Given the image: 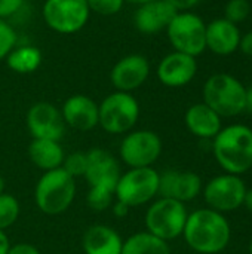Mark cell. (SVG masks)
<instances>
[{"instance_id":"obj_1","label":"cell","mask_w":252,"mask_h":254,"mask_svg":"<svg viewBox=\"0 0 252 254\" xmlns=\"http://www.w3.org/2000/svg\"><path fill=\"white\" fill-rule=\"evenodd\" d=\"M181 237L196 253L218 254L227 249L232 240V228L223 213L199 208L189 214Z\"/></svg>"},{"instance_id":"obj_2","label":"cell","mask_w":252,"mask_h":254,"mask_svg":"<svg viewBox=\"0 0 252 254\" xmlns=\"http://www.w3.org/2000/svg\"><path fill=\"white\" fill-rule=\"evenodd\" d=\"M212 153L217 164L227 173L242 176L252 168V129L233 124L212 138Z\"/></svg>"},{"instance_id":"obj_3","label":"cell","mask_w":252,"mask_h":254,"mask_svg":"<svg viewBox=\"0 0 252 254\" xmlns=\"http://www.w3.org/2000/svg\"><path fill=\"white\" fill-rule=\"evenodd\" d=\"M76 198V179L62 168L45 171L34 188V202L48 216L65 213Z\"/></svg>"},{"instance_id":"obj_4","label":"cell","mask_w":252,"mask_h":254,"mask_svg":"<svg viewBox=\"0 0 252 254\" xmlns=\"http://www.w3.org/2000/svg\"><path fill=\"white\" fill-rule=\"evenodd\" d=\"M203 103L221 118H233L247 109V88L232 74H212L203 85Z\"/></svg>"},{"instance_id":"obj_5","label":"cell","mask_w":252,"mask_h":254,"mask_svg":"<svg viewBox=\"0 0 252 254\" xmlns=\"http://www.w3.org/2000/svg\"><path fill=\"white\" fill-rule=\"evenodd\" d=\"M140 104L129 92L114 91L98 104V125L108 134H128L137 125Z\"/></svg>"},{"instance_id":"obj_6","label":"cell","mask_w":252,"mask_h":254,"mask_svg":"<svg viewBox=\"0 0 252 254\" xmlns=\"http://www.w3.org/2000/svg\"><path fill=\"white\" fill-rule=\"evenodd\" d=\"M187 217L186 204L159 196V199L153 201L146 211V231L156 238L169 243L183 235Z\"/></svg>"},{"instance_id":"obj_7","label":"cell","mask_w":252,"mask_h":254,"mask_svg":"<svg viewBox=\"0 0 252 254\" xmlns=\"http://www.w3.org/2000/svg\"><path fill=\"white\" fill-rule=\"evenodd\" d=\"M159 173L153 167L129 168L120 174L114 189V199L122 201L131 208L151 202L157 196Z\"/></svg>"},{"instance_id":"obj_8","label":"cell","mask_w":252,"mask_h":254,"mask_svg":"<svg viewBox=\"0 0 252 254\" xmlns=\"http://www.w3.org/2000/svg\"><path fill=\"white\" fill-rule=\"evenodd\" d=\"M166 33L177 52L198 57L206 49V24L193 12H177L166 27Z\"/></svg>"},{"instance_id":"obj_9","label":"cell","mask_w":252,"mask_h":254,"mask_svg":"<svg viewBox=\"0 0 252 254\" xmlns=\"http://www.w3.org/2000/svg\"><path fill=\"white\" fill-rule=\"evenodd\" d=\"M162 140L150 129H135L125 134L119 146V156L129 168H147L162 155Z\"/></svg>"},{"instance_id":"obj_10","label":"cell","mask_w":252,"mask_h":254,"mask_svg":"<svg viewBox=\"0 0 252 254\" xmlns=\"http://www.w3.org/2000/svg\"><path fill=\"white\" fill-rule=\"evenodd\" d=\"M46 25L59 34L80 31L91 15L86 0H46L42 7Z\"/></svg>"},{"instance_id":"obj_11","label":"cell","mask_w":252,"mask_h":254,"mask_svg":"<svg viewBox=\"0 0 252 254\" xmlns=\"http://www.w3.org/2000/svg\"><path fill=\"white\" fill-rule=\"evenodd\" d=\"M202 192L208 208L224 214L235 211L244 205L247 186L241 176L224 173L211 179L205 185Z\"/></svg>"},{"instance_id":"obj_12","label":"cell","mask_w":252,"mask_h":254,"mask_svg":"<svg viewBox=\"0 0 252 254\" xmlns=\"http://www.w3.org/2000/svg\"><path fill=\"white\" fill-rule=\"evenodd\" d=\"M25 125L33 138L59 141L65 132L61 110L46 101L33 104L25 116Z\"/></svg>"},{"instance_id":"obj_13","label":"cell","mask_w":252,"mask_h":254,"mask_svg":"<svg viewBox=\"0 0 252 254\" xmlns=\"http://www.w3.org/2000/svg\"><path fill=\"white\" fill-rule=\"evenodd\" d=\"M86 173L85 179L89 188H105L114 192L116 185L120 179L119 161L105 149L94 147L86 152Z\"/></svg>"},{"instance_id":"obj_14","label":"cell","mask_w":252,"mask_h":254,"mask_svg":"<svg viewBox=\"0 0 252 254\" xmlns=\"http://www.w3.org/2000/svg\"><path fill=\"white\" fill-rule=\"evenodd\" d=\"M203 189L202 179L193 171H177L166 170L159 174V190L160 198H171L183 204L196 199Z\"/></svg>"},{"instance_id":"obj_15","label":"cell","mask_w":252,"mask_h":254,"mask_svg":"<svg viewBox=\"0 0 252 254\" xmlns=\"http://www.w3.org/2000/svg\"><path fill=\"white\" fill-rule=\"evenodd\" d=\"M150 74V63L141 54H129L120 58L110 71V82L116 91L132 92L144 85Z\"/></svg>"},{"instance_id":"obj_16","label":"cell","mask_w":252,"mask_h":254,"mask_svg":"<svg viewBox=\"0 0 252 254\" xmlns=\"http://www.w3.org/2000/svg\"><path fill=\"white\" fill-rule=\"evenodd\" d=\"M196 73V57L177 51L165 55L157 65V79L168 88H181L189 85L195 79Z\"/></svg>"},{"instance_id":"obj_17","label":"cell","mask_w":252,"mask_h":254,"mask_svg":"<svg viewBox=\"0 0 252 254\" xmlns=\"http://www.w3.org/2000/svg\"><path fill=\"white\" fill-rule=\"evenodd\" d=\"M65 127L76 131H91L98 127V104L88 95L76 94L68 97L61 109Z\"/></svg>"},{"instance_id":"obj_18","label":"cell","mask_w":252,"mask_h":254,"mask_svg":"<svg viewBox=\"0 0 252 254\" xmlns=\"http://www.w3.org/2000/svg\"><path fill=\"white\" fill-rule=\"evenodd\" d=\"M177 12L178 10L166 0H153L137 7L134 13V25L143 34H156L166 30Z\"/></svg>"},{"instance_id":"obj_19","label":"cell","mask_w":252,"mask_h":254,"mask_svg":"<svg viewBox=\"0 0 252 254\" xmlns=\"http://www.w3.org/2000/svg\"><path fill=\"white\" fill-rule=\"evenodd\" d=\"M241 30L226 18H217L206 24V49L217 55H230L239 49Z\"/></svg>"},{"instance_id":"obj_20","label":"cell","mask_w":252,"mask_h":254,"mask_svg":"<svg viewBox=\"0 0 252 254\" xmlns=\"http://www.w3.org/2000/svg\"><path fill=\"white\" fill-rule=\"evenodd\" d=\"M123 238L107 225H92L82 237V249L85 254H120Z\"/></svg>"},{"instance_id":"obj_21","label":"cell","mask_w":252,"mask_h":254,"mask_svg":"<svg viewBox=\"0 0 252 254\" xmlns=\"http://www.w3.org/2000/svg\"><path fill=\"white\" fill-rule=\"evenodd\" d=\"M221 116L217 115L205 103L193 104L184 115V124L187 129L198 138L212 140L223 128Z\"/></svg>"},{"instance_id":"obj_22","label":"cell","mask_w":252,"mask_h":254,"mask_svg":"<svg viewBox=\"0 0 252 254\" xmlns=\"http://www.w3.org/2000/svg\"><path fill=\"white\" fill-rule=\"evenodd\" d=\"M28 158L42 171H50L61 168L65 153L61 147L59 141L45 140V138H33L28 146Z\"/></svg>"},{"instance_id":"obj_23","label":"cell","mask_w":252,"mask_h":254,"mask_svg":"<svg viewBox=\"0 0 252 254\" xmlns=\"http://www.w3.org/2000/svg\"><path fill=\"white\" fill-rule=\"evenodd\" d=\"M120 254H171V249L166 241H162L144 231L123 240Z\"/></svg>"},{"instance_id":"obj_24","label":"cell","mask_w":252,"mask_h":254,"mask_svg":"<svg viewBox=\"0 0 252 254\" xmlns=\"http://www.w3.org/2000/svg\"><path fill=\"white\" fill-rule=\"evenodd\" d=\"M7 67L19 74H28L36 71L42 64V52L30 45L18 46L10 51L6 57Z\"/></svg>"},{"instance_id":"obj_25","label":"cell","mask_w":252,"mask_h":254,"mask_svg":"<svg viewBox=\"0 0 252 254\" xmlns=\"http://www.w3.org/2000/svg\"><path fill=\"white\" fill-rule=\"evenodd\" d=\"M19 213H21V205L18 199L10 193L3 192L0 195V231L13 226L19 217Z\"/></svg>"},{"instance_id":"obj_26","label":"cell","mask_w":252,"mask_h":254,"mask_svg":"<svg viewBox=\"0 0 252 254\" xmlns=\"http://www.w3.org/2000/svg\"><path fill=\"white\" fill-rule=\"evenodd\" d=\"M114 202V192L105 188H89L86 195L88 207L95 213H102L108 210Z\"/></svg>"},{"instance_id":"obj_27","label":"cell","mask_w":252,"mask_h":254,"mask_svg":"<svg viewBox=\"0 0 252 254\" xmlns=\"http://www.w3.org/2000/svg\"><path fill=\"white\" fill-rule=\"evenodd\" d=\"M86 164H88L86 153H83V152H74V153L65 155L61 168L68 176H71L73 179H77V177H83L85 176V173H86Z\"/></svg>"},{"instance_id":"obj_28","label":"cell","mask_w":252,"mask_h":254,"mask_svg":"<svg viewBox=\"0 0 252 254\" xmlns=\"http://www.w3.org/2000/svg\"><path fill=\"white\" fill-rule=\"evenodd\" d=\"M251 13V4L248 0H229L224 7V18L233 24L245 21Z\"/></svg>"},{"instance_id":"obj_29","label":"cell","mask_w":252,"mask_h":254,"mask_svg":"<svg viewBox=\"0 0 252 254\" xmlns=\"http://www.w3.org/2000/svg\"><path fill=\"white\" fill-rule=\"evenodd\" d=\"M15 45H16V33L13 27L6 19H0V61L10 54Z\"/></svg>"},{"instance_id":"obj_30","label":"cell","mask_w":252,"mask_h":254,"mask_svg":"<svg viewBox=\"0 0 252 254\" xmlns=\"http://www.w3.org/2000/svg\"><path fill=\"white\" fill-rule=\"evenodd\" d=\"M86 3L91 12L110 16V15H116L122 9L125 0H86Z\"/></svg>"},{"instance_id":"obj_31","label":"cell","mask_w":252,"mask_h":254,"mask_svg":"<svg viewBox=\"0 0 252 254\" xmlns=\"http://www.w3.org/2000/svg\"><path fill=\"white\" fill-rule=\"evenodd\" d=\"M25 0H0V19H6L15 15L22 6Z\"/></svg>"},{"instance_id":"obj_32","label":"cell","mask_w":252,"mask_h":254,"mask_svg":"<svg viewBox=\"0 0 252 254\" xmlns=\"http://www.w3.org/2000/svg\"><path fill=\"white\" fill-rule=\"evenodd\" d=\"M7 254H42L39 252L37 247H34L33 244L28 243H19V244H13L9 250Z\"/></svg>"},{"instance_id":"obj_33","label":"cell","mask_w":252,"mask_h":254,"mask_svg":"<svg viewBox=\"0 0 252 254\" xmlns=\"http://www.w3.org/2000/svg\"><path fill=\"white\" fill-rule=\"evenodd\" d=\"M171 6H174L178 12H186L195 6H198L202 0H166Z\"/></svg>"},{"instance_id":"obj_34","label":"cell","mask_w":252,"mask_h":254,"mask_svg":"<svg viewBox=\"0 0 252 254\" xmlns=\"http://www.w3.org/2000/svg\"><path fill=\"white\" fill-rule=\"evenodd\" d=\"M239 51L248 57H252V31H248L247 34L241 36L239 42Z\"/></svg>"},{"instance_id":"obj_35","label":"cell","mask_w":252,"mask_h":254,"mask_svg":"<svg viewBox=\"0 0 252 254\" xmlns=\"http://www.w3.org/2000/svg\"><path fill=\"white\" fill-rule=\"evenodd\" d=\"M111 211H113V214L117 217V219H125L128 214H129V211H131V207H128L126 204H123L122 201H114L113 202V205H111Z\"/></svg>"},{"instance_id":"obj_36","label":"cell","mask_w":252,"mask_h":254,"mask_svg":"<svg viewBox=\"0 0 252 254\" xmlns=\"http://www.w3.org/2000/svg\"><path fill=\"white\" fill-rule=\"evenodd\" d=\"M12 244L7 238V235L4 234V231H0V254H7L10 250Z\"/></svg>"},{"instance_id":"obj_37","label":"cell","mask_w":252,"mask_h":254,"mask_svg":"<svg viewBox=\"0 0 252 254\" xmlns=\"http://www.w3.org/2000/svg\"><path fill=\"white\" fill-rule=\"evenodd\" d=\"M244 205L248 211L252 213V189H247L245 198H244Z\"/></svg>"},{"instance_id":"obj_38","label":"cell","mask_w":252,"mask_h":254,"mask_svg":"<svg viewBox=\"0 0 252 254\" xmlns=\"http://www.w3.org/2000/svg\"><path fill=\"white\" fill-rule=\"evenodd\" d=\"M245 110L252 113V86L247 88V109Z\"/></svg>"},{"instance_id":"obj_39","label":"cell","mask_w":252,"mask_h":254,"mask_svg":"<svg viewBox=\"0 0 252 254\" xmlns=\"http://www.w3.org/2000/svg\"><path fill=\"white\" fill-rule=\"evenodd\" d=\"M126 3H132V4H137V6H141L144 3H149V1H153V0H125Z\"/></svg>"},{"instance_id":"obj_40","label":"cell","mask_w":252,"mask_h":254,"mask_svg":"<svg viewBox=\"0 0 252 254\" xmlns=\"http://www.w3.org/2000/svg\"><path fill=\"white\" fill-rule=\"evenodd\" d=\"M4 188H6V185H4V179L1 177V174H0V195L4 192Z\"/></svg>"},{"instance_id":"obj_41","label":"cell","mask_w":252,"mask_h":254,"mask_svg":"<svg viewBox=\"0 0 252 254\" xmlns=\"http://www.w3.org/2000/svg\"><path fill=\"white\" fill-rule=\"evenodd\" d=\"M248 250H250V254H252V238H251V241H250V247H248Z\"/></svg>"}]
</instances>
